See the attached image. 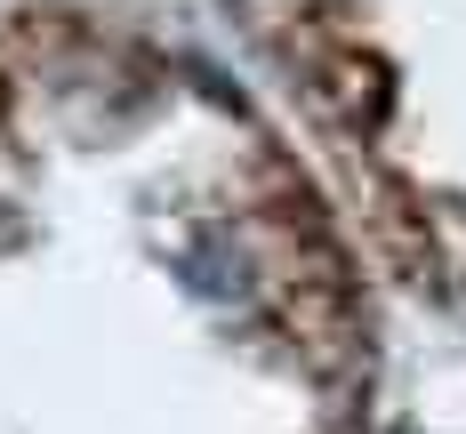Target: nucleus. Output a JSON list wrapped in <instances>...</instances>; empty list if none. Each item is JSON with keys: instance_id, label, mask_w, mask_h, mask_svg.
<instances>
[{"instance_id": "nucleus-1", "label": "nucleus", "mask_w": 466, "mask_h": 434, "mask_svg": "<svg viewBox=\"0 0 466 434\" xmlns=\"http://www.w3.org/2000/svg\"><path fill=\"white\" fill-rule=\"evenodd\" d=\"M186 274H193V289H201V298H249V257H241L226 234L201 241V249L186 257Z\"/></svg>"}]
</instances>
